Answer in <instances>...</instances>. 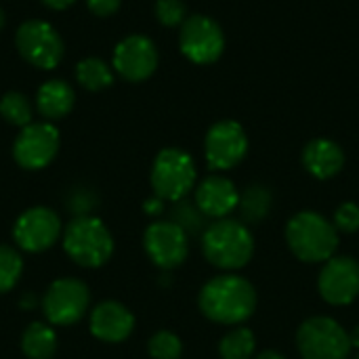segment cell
<instances>
[{
  "label": "cell",
  "mask_w": 359,
  "mask_h": 359,
  "mask_svg": "<svg viewBox=\"0 0 359 359\" xmlns=\"http://www.w3.org/2000/svg\"><path fill=\"white\" fill-rule=\"evenodd\" d=\"M198 307L210 322L236 326L246 322L257 309L255 286L236 273L217 276L206 282L198 297Z\"/></svg>",
  "instance_id": "1"
},
{
  "label": "cell",
  "mask_w": 359,
  "mask_h": 359,
  "mask_svg": "<svg viewBox=\"0 0 359 359\" xmlns=\"http://www.w3.org/2000/svg\"><path fill=\"white\" fill-rule=\"evenodd\" d=\"M286 242L303 263H326L337 255L339 231L334 223L313 210L294 215L286 225Z\"/></svg>",
  "instance_id": "2"
},
{
  "label": "cell",
  "mask_w": 359,
  "mask_h": 359,
  "mask_svg": "<svg viewBox=\"0 0 359 359\" xmlns=\"http://www.w3.org/2000/svg\"><path fill=\"white\" fill-rule=\"evenodd\" d=\"M202 250L210 265L233 271L250 263L255 255V238L242 221L219 219L204 229Z\"/></svg>",
  "instance_id": "3"
},
{
  "label": "cell",
  "mask_w": 359,
  "mask_h": 359,
  "mask_svg": "<svg viewBox=\"0 0 359 359\" xmlns=\"http://www.w3.org/2000/svg\"><path fill=\"white\" fill-rule=\"evenodd\" d=\"M63 250L80 267L97 269L114 255V238L97 217H76L63 231Z\"/></svg>",
  "instance_id": "4"
},
{
  "label": "cell",
  "mask_w": 359,
  "mask_h": 359,
  "mask_svg": "<svg viewBox=\"0 0 359 359\" xmlns=\"http://www.w3.org/2000/svg\"><path fill=\"white\" fill-rule=\"evenodd\" d=\"M297 347L303 359H347L353 345L349 332L332 318H309L299 326Z\"/></svg>",
  "instance_id": "5"
},
{
  "label": "cell",
  "mask_w": 359,
  "mask_h": 359,
  "mask_svg": "<svg viewBox=\"0 0 359 359\" xmlns=\"http://www.w3.org/2000/svg\"><path fill=\"white\" fill-rule=\"evenodd\" d=\"M15 46L19 55L38 69H55L65 55L61 34L44 19H27L15 32Z\"/></svg>",
  "instance_id": "6"
},
{
  "label": "cell",
  "mask_w": 359,
  "mask_h": 359,
  "mask_svg": "<svg viewBox=\"0 0 359 359\" xmlns=\"http://www.w3.org/2000/svg\"><path fill=\"white\" fill-rule=\"evenodd\" d=\"M149 179L158 198L179 202L196 185V164L187 151L166 147L156 156Z\"/></svg>",
  "instance_id": "7"
},
{
  "label": "cell",
  "mask_w": 359,
  "mask_h": 359,
  "mask_svg": "<svg viewBox=\"0 0 359 359\" xmlns=\"http://www.w3.org/2000/svg\"><path fill=\"white\" fill-rule=\"evenodd\" d=\"M90 305V290L82 280L59 278L55 280L42 301L40 309L50 326H74L78 324Z\"/></svg>",
  "instance_id": "8"
},
{
  "label": "cell",
  "mask_w": 359,
  "mask_h": 359,
  "mask_svg": "<svg viewBox=\"0 0 359 359\" xmlns=\"http://www.w3.org/2000/svg\"><path fill=\"white\" fill-rule=\"evenodd\" d=\"M61 145V135L53 122H32L21 128L13 143V158L25 170L46 168Z\"/></svg>",
  "instance_id": "9"
},
{
  "label": "cell",
  "mask_w": 359,
  "mask_h": 359,
  "mask_svg": "<svg viewBox=\"0 0 359 359\" xmlns=\"http://www.w3.org/2000/svg\"><path fill=\"white\" fill-rule=\"evenodd\" d=\"M179 46L189 61L208 65L221 57L225 48V36L215 19L206 15H191L181 25Z\"/></svg>",
  "instance_id": "10"
},
{
  "label": "cell",
  "mask_w": 359,
  "mask_h": 359,
  "mask_svg": "<svg viewBox=\"0 0 359 359\" xmlns=\"http://www.w3.org/2000/svg\"><path fill=\"white\" fill-rule=\"evenodd\" d=\"M61 236V219L46 206H32L23 210L13 225V240L25 252H44Z\"/></svg>",
  "instance_id": "11"
},
{
  "label": "cell",
  "mask_w": 359,
  "mask_h": 359,
  "mask_svg": "<svg viewBox=\"0 0 359 359\" xmlns=\"http://www.w3.org/2000/svg\"><path fill=\"white\" fill-rule=\"evenodd\" d=\"M143 248L160 269H175L185 263L189 236L172 221H156L143 233Z\"/></svg>",
  "instance_id": "12"
},
{
  "label": "cell",
  "mask_w": 359,
  "mask_h": 359,
  "mask_svg": "<svg viewBox=\"0 0 359 359\" xmlns=\"http://www.w3.org/2000/svg\"><path fill=\"white\" fill-rule=\"evenodd\" d=\"M204 151L212 170H229L238 166L248 151V137L242 124L233 120L217 122L206 135Z\"/></svg>",
  "instance_id": "13"
},
{
  "label": "cell",
  "mask_w": 359,
  "mask_h": 359,
  "mask_svg": "<svg viewBox=\"0 0 359 359\" xmlns=\"http://www.w3.org/2000/svg\"><path fill=\"white\" fill-rule=\"evenodd\" d=\"M111 67L128 82H143L158 67V48L147 36H126L114 48Z\"/></svg>",
  "instance_id": "14"
},
{
  "label": "cell",
  "mask_w": 359,
  "mask_h": 359,
  "mask_svg": "<svg viewBox=\"0 0 359 359\" xmlns=\"http://www.w3.org/2000/svg\"><path fill=\"white\" fill-rule=\"evenodd\" d=\"M322 299L330 305H351L359 297V263L353 257H332L318 280Z\"/></svg>",
  "instance_id": "15"
},
{
  "label": "cell",
  "mask_w": 359,
  "mask_h": 359,
  "mask_svg": "<svg viewBox=\"0 0 359 359\" xmlns=\"http://www.w3.org/2000/svg\"><path fill=\"white\" fill-rule=\"evenodd\" d=\"M135 330V316L118 301H103L90 313V334L103 343H122Z\"/></svg>",
  "instance_id": "16"
},
{
  "label": "cell",
  "mask_w": 359,
  "mask_h": 359,
  "mask_svg": "<svg viewBox=\"0 0 359 359\" xmlns=\"http://www.w3.org/2000/svg\"><path fill=\"white\" fill-rule=\"evenodd\" d=\"M240 196L242 194L238 191L233 181L221 175H210L196 189V206L202 210L204 217L225 219L227 215L238 210Z\"/></svg>",
  "instance_id": "17"
},
{
  "label": "cell",
  "mask_w": 359,
  "mask_h": 359,
  "mask_svg": "<svg viewBox=\"0 0 359 359\" xmlns=\"http://www.w3.org/2000/svg\"><path fill=\"white\" fill-rule=\"evenodd\" d=\"M303 164L316 179H332L343 170L345 154L330 139H313L303 149Z\"/></svg>",
  "instance_id": "18"
},
{
  "label": "cell",
  "mask_w": 359,
  "mask_h": 359,
  "mask_svg": "<svg viewBox=\"0 0 359 359\" xmlns=\"http://www.w3.org/2000/svg\"><path fill=\"white\" fill-rule=\"evenodd\" d=\"M76 103V93L65 80H48L36 93V109L46 122L65 118Z\"/></svg>",
  "instance_id": "19"
},
{
  "label": "cell",
  "mask_w": 359,
  "mask_h": 359,
  "mask_svg": "<svg viewBox=\"0 0 359 359\" xmlns=\"http://www.w3.org/2000/svg\"><path fill=\"white\" fill-rule=\"evenodd\" d=\"M21 351L27 359H50L57 351V332L44 322L29 324L21 337Z\"/></svg>",
  "instance_id": "20"
},
{
  "label": "cell",
  "mask_w": 359,
  "mask_h": 359,
  "mask_svg": "<svg viewBox=\"0 0 359 359\" xmlns=\"http://www.w3.org/2000/svg\"><path fill=\"white\" fill-rule=\"evenodd\" d=\"M76 80L86 90H103L114 82V67L99 57H86L76 65Z\"/></svg>",
  "instance_id": "21"
},
{
  "label": "cell",
  "mask_w": 359,
  "mask_h": 359,
  "mask_svg": "<svg viewBox=\"0 0 359 359\" xmlns=\"http://www.w3.org/2000/svg\"><path fill=\"white\" fill-rule=\"evenodd\" d=\"M240 212L246 223H261L271 208V191L263 185H250L240 196Z\"/></svg>",
  "instance_id": "22"
},
{
  "label": "cell",
  "mask_w": 359,
  "mask_h": 359,
  "mask_svg": "<svg viewBox=\"0 0 359 359\" xmlns=\"http://www.w3.org/2000/svg\"><path fill=\"white\" fill-rule=\"evenodd\" d=\"M255 334L250 328H236L231 332H227L221 343H219V355L221 359H250L255 355Z\"/></svg>",
  "instance_id": "23"
},
{
  "label": "cell",
  "mask_w": 359,
  "mask_h": 359,
  "mask_svg": "<svg viewBox=\"0 0 359 359\" xmlns=\"http://www.w3.org/2000/svg\"><path fill=\"white\" fill-rule=\"evenodd\" d=\"M0 116L8 124L23 128V126L32 124V103H29V99L23 93L8 90L0 99Z\"/></svg>",
  "instance_id": "24"
},
{
  "label": "cell",
  "mask_w": 359,
  "mask_h": 359,
  "mask_svg": "<svg viewBox=\"0 0 359 359\" xmlns=\"http://www.w3.org/2000/svg\"><path fill=\"white\" fill-rule=\"evenodd\" d=\"M23 273V259L13 246L0 244V294L11 292Z\"/></svg>",
  "instance_id": "25"
},
{
  "label": "cell",
  "mask_w": 359,
  "mask_h": 359,
  "mask_svg": "<svg viewBox=\"0 0 359 359\" xmlns=\"http://www.w3.org/2000/svg\"><path fill=\"white\" fill-rule=\"evenodd\" d=\"M170 217H172V223L179 225L187 236L200 233L204 229V215H202V210L196 204L187 202V200L175 202V208H172Z\"/></svg>",
  "instance_id": "26"
},
{
  "label": "cell",
  "mask_w": 359,
  "mask_h": 359,
  "mask_svg": "<svg viewBox=\"0 0 359 359\" xmlns=\"http://www.w3.org/2000/svg\"><path fill=\"white\" fill-rule=\"evenodd\" d=\"M147 351L154 359H181L183 343L177 334H172L168 330H160L149 339Z\"/></svg>",
  "instance_id": "27"
},
{
  "label": "cell",
  "mask_w": 359,
  "mask_h": 359,
  "mask_svg": "<svg viewBox=\"0 0 359 359\" xmlns=\"http://www.w3.org/2000/svg\"><path fill=\"white\" fill-rule=\"evenodd\" d=\"M156 17L166 27L183 25V21L187 19V8L181 0H158L156 2Z\"/></svg>",
  "instance_id": "28"
},
{
  "label": "cell",
  "mask_w": 359,
  "mask_h": 359,
  "mask_svg": "<svg viewBox=\"0 0 359 359\" xmlns=\"http://www.w3.org/2000/svg\"><path fill=\"white\" fill-rule=\"evenodd\" d=\"M334 227L343 233H355L359 229V206L353 202H345L334 212Z\"/></svg>",
  "instance_id": "29"
},
{
  "label": "cell",
  "mask_w": 359,
  "mask_h": 359,
  "mask_svg": "<svg viewBox=\"0 0 359 359\" xmlns=\"http://www.w3.org/2000/svg\"><path fill=\"white\" fill-rule=\"evenodd\" d=\"M122 0H86V6L97 17H109L120 8Z\"/></svg>",
  "instance_id": "30"
},
{
  "label": "cell",
  "mask_w": 359,
  "mask_h": 359,
  "mask_svg": "<svg viewBox=\"0 0 359 359\" xmlns=\"http://www.w3.org/2000/svg\"><path fill=\"white\" fill-rule=\"evenodd\" d=\"M93 204H95V200L90 198V191H74V198H72V210L78 215V217H82V215H86L90 208H93Z\"/></svg>",
  "instance_id": "31"
},
{
  "label": "cell",
  "mask_w": 359,
  "mask_h": 359,
  "mask_svg": "<svg viewBox=\"0 0 359 359\" xmlns=\"http://www.w3.org/2000/svg\"><path fill=\"white\" fill-rule=\"evenodd\" d=\"M143 208H145L147 215H154V217H156V215H162V212H164V200L158 198V196H154V198L145 200Z\"/></svg>",
  "instance_id": "32"
},
{
  "label": "cell",
  "mask_w": 359,
  "mask_h": 359,
  "mask_svg": "<svg viewBox=\"0 0 359 359\" xmlns=\"http://www.w3.org/2000/svg\"><path fill=\"white\" fill-rule=\"evenodd\" d=\"M74 2H76V0H42V4L48 6V8H53V11H65V8H69Z\"/></svg>",
  "instance_id": "33"
},
{
  "label": "cell",
  "mask_w": 359,
  "mask_h": 359,
  "mask_svg": "<svg viewBox=\"0 0 359 359\" xmlns=\"http://www.w3.org/2000/svg\"><path fill=\"white\" fill-rule=\"evenodd\" d=\"M34 305H36V299H34L32 294H25V297L21 299V309H25V311H27V309H32Z\"/></svg>",
  "instance_id": "34"
},
{
  "label": "cell",
  "mask_w": 359,
  "mask_h": 359,
  "mask_svg": "<svg viewBox=\"0 0 359 359\" xmlns=\"http://www.w3.org/2000/svg\"><path fill=\"white\" fill-rule=\"evenodd\" d=\"M255 359H286L282 353H278V351H263V353H259Z\"/></svg>",
  "instance_id": "35"
},
{
  "label": "cell",
  "mask_w": 359,
  "mask_h": 359,
  "mask_svg": "<svg viewBox=\"0 0 359 359\" xmlns=\"http://www.w3.org/2000/svg\"><path fill=\"white\" fill-rule=\"evenodd\" d=\"M349 339H351V345L359 349V326L353 330V332H349Z\"/></svg>",
  "instance_id": "36"
},
{
  "label": "cell",
  "mask_w": 359,
  "mask_h": 359,
  "mask_svg": "<svg viewBox=\"0 0 359 359\" xmlns=\"http://www.w3.org/2000/svg\"><path fill=\"white\" fill-rule=\"evenodd\" d=\"M4 25H6V17H4V11L0 8V32L4 29Z\"/></svg>",
  "instance_id": "37"
},
{
  "label": "cell",
  "mask_w": 359,
  "mask_h": 359,
  "mask_svg": "<svg viewBox=\"0 0 359 359\" xmlns=\"http://www.w3.org/2000/svg\"><path fill=\"white\" fill-rule=\"evenodd\" d=\"M355 359H359V355H358V358H355Z\"/></svg>",
  "instance_id": "38"
}]
</instances>
